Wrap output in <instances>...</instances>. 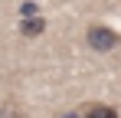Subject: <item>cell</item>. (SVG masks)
Here are the masks:
<instances>
[{"instance_id": "5", "label": "cell", "mask_w": 121, "mask_h": 118, "mask_svg": "<svg viewBox=\"0 0 121 118\" xmlns=\"http://www.w3.org/2000/svg\"><path fill=\"white\" fill-rule=\"evenodd\" d=\"M33 13H39V7H36L33 0H23L20 3V17H33Z\"/></svg>"}, {"instance_id": "3", "label": "cell", "mask_w": 121, "mask_h": 118, "mask_svg": "<svg viewBox=\"0 0 121 118\" xmlns=\"http://www.w3.org/2000/svg\"><path fill=\"white\" fill-rule=\"evenodd\" d=\"M79 112H82V118H118V108L105 105V102H85Z\"/></svg>"}, {"instance_id": "4", "label": "cell", "mask_w": 121, "mask_h": 118, "mask_svg": "<svg viewBox=\"0 0 121 118\" xmlns=\"http://www.w3.org/2000/svg\"><path fill=\"white\" fill-rule=\"evenodd\" d=\"M0 118H26V108H23L20 102H13V98H10V102H3V105H0Z\"/></svg>"}, {"instance_id": "2", "label": "cell", "mask_w": 121, "mask_h": 118, "mask_svg": "<svg viewBox=\"0 0 121 118\" xmlns=\"http://www.w3.org/2000/svg\"><path fill=\"white\" fill-rule=\"evenodd\" d=\"M43 33H46V17H43V13H33V17L20 20V36L36 39V36H43Z\"/></svg>"}, {"instance_id": "6", "label": "cell", "mask_w": 121, "mask_h": 118, "mask_svg": "<svg viewBox=\"0 0 121 118\" xmlns=\"http://www.w3.org/2000/svg\"><path fill=\"white\" fill-rule=\"evenodd\" d=\"M59 118H82V112H79V108H72V112H62Z\"/></svg>"}, {"instance_id": "1", "label": "cell", "mask_w": 121, "mask_h": 118, "mask_svg": "<svg viewBox=\"0 0 121 118\" xmlns=\"http://www.w3.org/2000/svg\"><path fill=\"white\" fill-rule=\"evenodd\" d=\"M118 43H121V36L111 30V26H105V23H88V30H85V46H88L92 53H111Z\"/></svg>"}]
</instances>
